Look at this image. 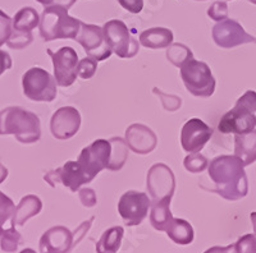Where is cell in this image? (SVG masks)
<instances>
[{
  "label": "cell",
  "mask_w": 256,
  "mask_h": 253,
  "mask_svg": "<svg viewBox=\"0 0 256 253\" xmlns=\"http://www.w3.org/2000/svg\"><path fill=\"white\" fill-rule=\"evenodd\" d=\"M208 15L210 19L220 22V20L227 19L228 17V5L226 1H216L212 3V6L208 9Z\"/></svg>",
  "instance_id": "e575fe53"
},
{
  "label": "cell",
  "mask_w": 256,
  "mask_h": 253,
  "mask_svg": "<svg viewBox=\"0 0 256 253\" xmlns=\"http://www.w3.org/2000/svg\"><path fill=\"white\" fill-rule=\"evenodd\" d=\"M13 32V19L0 9V46L6 44Z\"/></svg>",
  "instance_id": "4dcf8cb0"
},
{
  "label": "cell",
  "mask_w": 256,
  "mask_h": 253,
  "mask_svg": "<svg viewBox=\"0 0 256 253\" xmlns=\"http://www.w3.org/2000/svg\"><path fill=\"white\" fill-rule=\"evenodd\" d=\"M150 207L152 200L146 193L128 191L118 202V213L127 227H136L145 220Z\"/></svg>",
  "instance_id": "4fadbf2b"
},
{
  "label": "cell",
  "mask_w": 256,
  "mask_h": 253,
  "mask_svg": "<svg viewBox=\"0 0 256 253\" xmlns=\"http://www.w3.org/2000/svg\"><path fill=\"white\" fill-rule=\"evenodd\" d=\"M123 9L132 14H138L144 8V0H116Z\"/></svg>",
  "instance_id": "8d00e7d4"
},
{
  "label": "cell",
  "mask_w": 256,
  "mask_h": 253,
  "mask_svg": "<svg viewBox=\"0 0 256 253\" xmlns=\"http://www.w3.org/2000/svg\"><path fill=\"white\" fill-rule=\"evenodd\" d=\"M124 229L122 227H113L106 229L96 243V253H116L120 251Z\"/></svg>",
  "instance_id": "603a6c76"
},
{
  "label": "cell",
  "mask_w": 256,
  "mask_h": 253,
  "mask_svg": "<svg viewBox=\"0 0 256 253\" xmlns=\"http://www.w3.org/2000/svg\"><path fill=\"white\" fill-rule=\"evenodd\" d=\"M204 253H236V251H234V245L227 246V247H218V246H216V247L206 250Z\"/></svg>",
  "instance_id": "ab89813d"
},
{
  "label": "cell",
  "mask_w": 256,
  "mask_h": 253,
  "mask_svg": "<svg viewBox=\"0 0 256 253\" xmlns=\"http://www.w3.org/2000/svg\"><path fill=\"white\" fill-rule=\"evenodd\" d=\"M40 4H42L44 6H50V5H58V6H64V8L70 9L77 0H36Z\"/></svg>",
  "instance_id": "74e56055"
},
{
  "label": "cell",
  "mask_w": 256,
  "mask_h": 253,
  "mask_svg": "<svg viewBox=\"0 0 256 253\" xmlns=\"http://www.w3.org/2000/svg\"><path fill=\"white\" fill-rule=\"evenodd\" d=\"M22 87L27 99L38 102H52L56 97V81L42 68H30L22 77Z\"/></svg>",
  "instance_id": "52a82bcc"
},
{
  "label": "cell",
  "mask_w": 256,
  "mask_h": 253,
  "mask_svg": "<svg viewBox=\"0 0 256 253\" xmlns=\"http://www.w3.org/2000/svg\"><path fill=\"white\" fill-rule=\"evenodd\" d=\"M166 233L169 237V239H172V242L180 246L191 245L194 242V237H195L194 228L191 227L188 221L176 218H173L172 223L169 224Z\"/></svg>",
  "instance_id": "7402d4cb"
},
{
  "label": "cell",
  "mask_w": 256,
  "mask_h": 253,
  "mask_svg": "<svg viewBox=\"0 0 256 253\" xmlns=\"http://www.w3.org/2000/svg\"><path fill=\"white\" fill-rule=\"evenodd\" d=\"M244 168L242 161L234 155H220L212 159L208 166L209 178L216 184L212 192L227 201H238L246 197L248 183Z\"/></svg>",
  "instance_id": "6da1fadb"
},
{
  "label": "cell",
  "mask_w": 256,
  "mask_h": 253,
  "mask_svg": "<svg viewBox=\"0 0 256 253\" xmlns=\"http://www.w3.org/2000/svg\"><path fill=\"white\" fill-rule=\"evenodd\" d=\"M180 72L184 87L194 96L210 97L216 91V78L204 61L190 59L180 68Z\"/></svg>",
  "instance_id": "5b68a950"
},
{
  "label": "cell",
  "mask_w": 256,
  "mask_h": 253,
  "mask_svg": "<svg viewBox=\"0 0 256 253\" xmlns=\"http://www.w3.org/2000/svg\"><path fill=\"white\" fill-rule=\"evenodd\" d=\"M248 1H250V3H252V4H256V0H248Z\"/></svg>",
  "instance_id": "f6af8a7d"
},
{
  "label": "cell",
  "mask_w": 256,
  "mask_h": 253,
  "mask_svg": "<svg viewBox=\"0 0 256 253\" xmlns=\"http://www.w3.org/2000/svg\"><path fill=\"white\" fill-rule=\"evenodd\" d=\"M250 219H251V223H252L254 233H255V236H256V213H251Z\"/></svg>",
  "instance_id": "b9f144b4"
},
{
  "label": "cell",
  "mask_w": 256,
  "mask_h": 253,
  "mask_svg": "<svg viewBox=\"0 0 256 253\" xmlns=\"http://www.w3.org/2000/svg\"><path fill=\"white\" fill-rule=\"evenodd\" d=\"M6 177H8V169H6L3 164L0 163V184L6 181Z\"/></svg>",
  "instance_id": "60d3db41"
},
{
  "label": "cell",
  "mask_w": 256,
  "mask_h": 253,
  "mask_svg": "<svg viewBox=\"0 0 256 253\" xmlns=\"http://www.w3.org/2000/svg\"><path fill=\"white\" fill-rule=\"evenodd\" d=\"M34 41V35L31 32H20V31H14L13 29L12 35L6 41L10 49H24V47L30 46L31 42Z\"/></svg>",
  "instance_id": "f1b7e54d"
},
{
  "label": "cell",
  "mask_w": 256,
  "mask_h": 253,
  "mask_svg": "<svg viewBox=\"0 0 256 253\" xmlns=\"http://www.w3.org/2000/svg\"><path fill=\"white\" fill-rule=\"evenodd\" d=\"M236 253H256V236L246 234L241 237L234 245Z\"/></svg>",
  "instance_id": "d6a6232c"
},
{
  "label": "cell",
  "mask_w": 256,
  "mask_h": 253,
  "mask_svg": "<svg viewBox=\"0 0 256 253\" xmlns=\"http://www.w3.org/2000/svg\"><path fill=\"white\" fill-rule=\"evenodd\" d=\"M184 165L190 173H201L209 166V160L200 152H192L184 157Z\"/></svg>",
  "instance_id": "83f0119b"
},
{
  "label": "cell",
  "mask_w": 256,
  "mask_h": 253,
  "mask_svg": "<svg viewBox=\"0 0 256 253\" xmlns=\"http://www.w3.org/2000/svg\"><path fill=\"white\" fill-rule=\"evenodd\" d=\"M98 69V60L92 58H84L78 61V77L82 79H90L95 76Z\"/></svg>",
  "instance_id": "1f68e13d"
},
{
  "label": "cell",
  "mask_w": 256,
  "mask_h": 253,
  "mask_svg": "<svg viewBox=\"0 0 256 253\" xmlns=\"http://www.w3.org/2000/svg\"><path fill=\"white\" fill-rule=\"evenodd\" d=\"M110 141L112 143V156L110 163L108 165V170L118 172L124 166L126 160L128 157V145L120 137H113Z\"/></svg>",
  "instance_id": "d4e9b609"
},
{
  "label": "cell",
  "mask_w": 256,
  "mask_h": 253,
  "mask_svg": "<svg viewBox=\"0 0 256 253\" xmlns=\"http://www.w3.org/2000/svg\"><path fill=\"white\" fill-rule=\"evenodd\" d=\"M20 253H36V252L34 250H32V248H24V250L20 251Z\"/></svg>",
  "instance_id": "7bdbcfd3"
},
{
  "label": "cell",
  "mask_w": 256,
  "mask_h": 253,
  "mask_svg": "<svg viewBox=\"0 0 256 253\" xmlns=\"http://www.w3.org/2000/svg\"><path fill=\"white\" fill-rule=\"evenodd\" d=\"M41 209H42V202H41V200L38 196H24V197H22L20 204L16 206L14 215L10 219L12 220V225L10 227H16V225L24 227L26 224V221H28L30 219L36 216L38 214H40Z\"/></svg>",
  "instance_id": "d6986e66"
},
{
  "label": "cell",
  "mask_w": 256,
  "mask_h": 253,
  "mask_svg": "<svg viewBox=\"0 0 256 253\" xmlns=\"http://www.w3.org/2000/svg\"><path fill=\"white\" fill-rule=\"evenodd\" d=\"M40 24V15L38 10L31 6L20 9L13 17V29L20 32H31Z\"/></svg>",
  "instance_id": "cb8c5ba5"
},
{
  "label": "cell",
  "mask_w": 256,
  "mask_h": 253,
  "mask_svg": "<svg viewBox=\"0 0 256 253\" xmlns=\"http://www.w3.org/2000/svg\"><path fill=\"white\" fill-rule=\"evenodd\" d=\"M16 206L13 201L8 196L4 195L3 192H0V225L3 227L4 223L12 219L14 215Z\"/></svg>",
  "instance_id": "f546056e"
},
{
  "label": "cell",
  "mask_w": 256,
  "mask_h": 253,
  "mask_svg": "<svg viewBox=\"0 0 256 253\" xmlns=\"http://www.w3.org/2000/svg\"><path fill=\"white\" fill-rule=\"evenodd\" d=\"M70 9L64 6H45L40 15V35L44 41L58 38H76L81 28L82 20L68 14Z\"/></svg>",
  "instance_id": "3957f363"
},
{
  "label": "cell",
  "mask_w": 256,
  "mask_h": 253,
  "mask_svg": "<svg viewBox=\"0 0 256 253\" xmlns=\"http://www.w3.org/2000/svg\"><path fill=\"white\" fill-rule=\"evenodd\" d=\"M146 187L152 202L172 200L176 189V178L172 169L166 164H154L148 169L146 177Z\"/></svg>",
  "instance_id": "8fae6325"
},
{
  "label": "cell",
  "mask_w": 256,
  "mask_h": 253,
  "mask_svg": "<svg viewBox=\"0 0 256 253\" xmlns=\"http://www.w3.org/2000/svg\"><path fill=\"white\" fill-rule=\"evenodd\" d=\"M173 215L170 211V198L163 201L152 202L150 207V224L155 230L166 232L169 224L172 223Z\"/></svg>",
  "instance_id": "44dd1931"
},
{
  "label": "cell",
  "mask_w": 256,
  "mask_h": 253,
  "mask_svg": "<svg viewBox=\"0 0 256 253\" xmlns=\"http://www.w3.org/2000/svg\"><path fill=\"white\" fill-rule=\"evenodd\" d=\"M152 92L159 96L160 101H162V104H163L164 109H166V111H176L180 108V104H182V101H180V99L178 96L166 95V93H164L163 91L158 90V88H154V90H152Z\"/></svg>",
  "instance_id": "836d02e7"
},
{
  "label": "cell",
  "mask_w": 256,
  "mask_h": 253,
  "mask_svg": "<svg viewBox=\"0 0 256 253\" xmlns=\"http://www.w3.org/2000/svg\"><path fill=\"white\" fill-rule=\"evenodd\" d=\"M212 40L223 49H232L244 44H256V38L248 35L234 19H224L212 27Z\"/></svg>",
  "instance_id": "5bb4252c"
},
{
  "label": "cell",
  "mask_w": 256,
  "mask_h": 253,
  "mask_svg": "<svg viewBox=\"0 0 256 253\" xmlns=\"http://www.w3.org/2000/svg\"><path fill=\"white\" fill-rule=\"evenodd\" d=\"M74 40L84 47L88 56L98 61L106 60L113 54L104 35V29L95 24H88L82 22L78 35Z\"/></svg>",
  "instance_id": "30bf717a"
},
{
  "label": "cell",
  "mask_w": 256,
  "mask_h": 253,
  "mask_svg": "<svg viewBox=\"0 0 256 253\" xmlns=\"http://www.w3.org/2000/svg\"><path fill=\"white\" fill-rule=\"evenodd\" d=\"M54 65V77L58 86L70 87L78 76V55L70 46H63L56 52L46 50Z\"/></svg>",
  "instance_id": "7c38bea8"
},
{
  "label": "cell",
  "mask_w": 256,
  "mask_h": 253,
  "mask_svg": "<svg viewBox=\"0 0 256 253\" xmlns=\"http://www.w3.org/2000/svg\"><path fill=\"white\" fill-rule=\"evenodd\" d=\"M81 127V114L73 106H63L52 114L50 131L56 140H70Z\"/></svg>",
  "instance_id": "9a60e30c"
},
{
  "label": "cell",
  "mask_w": 256,
  "mask_h": 253,
  "mask_svg": "<svg viewBox=\"0 0 256 253\" xmlns=\"http://www.w3.org/2000/svg\"><path fill=\"white\" fill-rule=\"evenodd\" d=\"M3 233H4V229H3V227L0 225V238H2V236H3Z\"/></svg>",
  "instance_id": "ee69618b"
},
{
  "label": "cell",
  "mask_w": 256,
  "mask_h": 253,
  "mask_svg": "<svg viewBox=\"0 0 256 253\" xmlns=\"http://www.w3.org/2000/svg\"><path fill=\"white\" fill-rule=\"evenodd\" d=\"M192 58H194V54L191 50L186 45L180 44V42L169 45L166 49V59L178 68L182 67L187 60Z\"/></svg>",
  "instance_id": "484cf974"
},
{
  "label": "cell",
  "mask_w": 256,
  "mask_h": 253,
  "mask_svg": "<svg viewBox=\"0 0 256 253\" xmlns=\"http://www.w3.org/2000/svg\"><path fill=\"white\" fill-rule=\"evenodd\" d=\"M234 156L248 166L256 161V129L234 136Z\"/></svg>",
  "instance_id": "ac0fdd59"
},
{
  "label": "cell",
  "mask_w": 256,
  "mask_h": 253,
  "mask_svg": "<svg viewBox=\"0 0 256 253\" xmlns=\"http://www.w3.org/2000/svg\"><path fill=\"white\" fill-rule=\"evenodd\" d=\"M20 245H22V236L14 229V227H10L9 229L4 230L3 236L0 238V248L3 252H16Z\"/></svg>",
  "instance_id": "4316f807"
},
{
  "label": "cell",
  "mask_w": 256,
  "mask_h": 253,
  "mask_svg": "<svg viewBox=\"0 0 256 253\" xmlns=\"http://www.w3.org/2000/svg\"><path fill=\"white\" fill-rule=\"evenodd\" d=\"M173 32L166 27H152L140 35V44L148 49H164L172 45Z\"/></svg>",
  "instance_id": "ffe728a7"
},
{
  "label": "cell",
  "mask_w": 256,
  "mask_h": 253,
  "mask_svg": "<svg viewBox=\"0 0 256 253\" xmlns=\"http://www.w3.org/2000/svg\"><path fill=\"white\" fill-rule=\"evenodd\" d=\"M104 35L106 37L112 51L118 55V58H134L138 52V41L134 37L127 24L120 19L108 20L102 26Z\"/></svg>",
  "instance_id": "9c48e42d"
},
{
  "label": "cell",
  "mask_w": 256,
  "mask_h": 253,
  "mask_svg": "<svg viewBox=\"0 0 256 253\" xmlns=\"http://www.w3.org/2000/svg\"><path fill=\"white\" fill-rule=\"evenodd\" d=\"M10 68H12V58L8 52L0 50V76Z\"/></svg>",
  "instance_id": "f35d334b"
},
{
  "label": "cell",
  "mask_w": 256,
  "mask_h": 253,
  "mask_svg": "<svg viewBox=\"0 0 256 253\" xmlns=\"http://www.w3.org/2000/svg\"><path fill=\"white\" fill-rule=\"evenodd\" d=\"M126 142L134 154L146 155L155 150L158 145V137L152 128L134 123L126 129Z\"/></svg>",
  "instance_id": "e0dca14e"
},
{
  "label": "cell",
  "mask_w": 256,
  "mask_h": 253,
  "mask_svg": "<svg viewBox=\"0 0 256 253\" xmlns=\"http://www.w3.org/2000/svg\"><path fill=\"white\" fill-rule=\"evenodd\" d=\"M13 134L20 143H35L41 137L40 118L20 106L0 111V136Z\"/></svg>",
  "instance_id": "7a4b0ae2"
},
{
  "label": "cell",
  "mask_w": 256,
  "mask_h": 253,
  "mask_svg": "<svg viewBox=\"0 0 256 253\" xmlns=\"http://www.w3.org/2000/svg\"><path fill=\"white\" fill-rule=\"evenodd\" d=\"M198 1H205V0H198Z\"/></svg>",
  "instance_id": "bcb514c9"
},
{
  "label": "cell",
  "mask_w": 256,
  "mask_h": 253,
  "mask_svg": "<svg viewBox=\"0 0 256 253\" xmlns=\"http://www.w3.org/2000/svg\"><path fill=\"white\" fill-rule=\"evenodd\" d=\"M255 128L256 92L248 90L237 100L233 109L224 114L218 124V129L224 134H242Z\"/></svg>",
  "instance_id": "277c9868"
},
{
  "label": "cell",
  "mask_w": 256,
  "mask_h": 253,
  "mask_svg": "<svg viewBox=\"0 0 256 253\" xmlns=\"http://www.w3.org/2000/svg\"><path fill=\"white\" fill-rule=\"evenodd\" d=\"M212 134V129L198 118L187 120L180 131V145L188 154L200 152Z\"/></svg>",
  "instance_id": "2e32d148"
},
{
  "label": "cell",
  "mask_w": 256,
  "mask_h": 253,
  "mask_svg": "<svg viewBox=\"0 0 256 253\" xmlns=\"http://www.w3.org/2000/svg\"><path fill=\"white\" fill-rule=\"evenodd\" d=\"M91 218L88 221H84L78 229L72 233L68 228L63 225L50 228L48 232L42 234L38 242V250L40 253H70L74 248L76 243L84 238V233L91 227Z\"/></svg>",
  "instance_id": "8992f818"
},
{
  "label": "cell",
  "mask_w": 256,
  "mask_h": 253,
  "mask_svg": "<svg viewBox=\"0 0 256 253\" xmlns=\"http://www.w3.org/2000/svg\"><path fill=\"white\" fill-rule=\"evenodd\" d=\"M112 143L108 140H96L82 150L77 163L88 183H91L102 170L108 169Z\"/></svg>",
  "instance_id": "ba28073f"
},
{
  "label": "cell",
  "mask_w": 256,
  "mask_h": 253,
  "mask_svg": "<svg viewBox=\"0 0 256 253\" xmlns=\"http://www.w3.org/2000/svg\"><path fill=\"white\" fill-rule=\"evenodd\" d=\"M78 197L81 204L84 205V207H94L98 202V198H96L95 192H94V189L91 188H81L78 191Z\"/></svg>",
  "instance_id": "d590c367"
}]
</instances>
